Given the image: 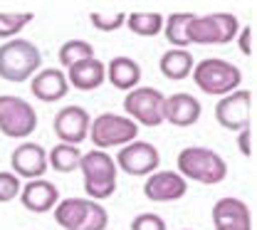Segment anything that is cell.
Wrapping results in <instances>:
<instances>
[{"label":"cell","instance_id":"obj_23","mask_svg":"<svg viewBox=\"0 0 257 230\" xmlns=\"http://www.w3.org/2000/svg\"><path fill=\"white\" fill-rule=\"evenodd\" d=\"M126 28L139 37H154V35L163 33V15L151 13V10L126 13Z\"/></svg>","mask_w":257,"mask_h":230},{"label":"cell","instance_id":"obj_21","mask_svg":"<svg viewBox=\"0 0 257 230\" xmlns=\"http://www.w3.org/2000/svg\"><path fill=\"white\" fill-rule=\"evenodd\" d=\"M193 67H195V60L188 50H178V47H171L168 52L161 55L159 69L166 79H173V82H181L186 77H191Z\"/></svg>","mask_w":257,"mask_h":230},{"label":"cell","instance_id":"obj_14","mask_svg":"<svg viewBox=\"0 0 257 230\" xmlns=\"http://www.w3.org/2000/svg\"><path fill=\"white\" fill-rule=\"evenodd\" d=\"M10 166H13V173L18 178H28V181L42 178L45 171L50 168L47 166V151L35 141H25V144L15 146V151L10 154Z\"/></svg>","mask_w":257,"mask_h":230},{"label":"cell","instance_id":"obj_13","mask_svg":"<svg viewBox=\"0 0 257 230\" xmlns=\"http://www.w3.org/2000/svg\"><path fill=\"white\" fill-rule=\"evenodd\" d=\"M188 191V181L178 171H154L144 183V196L154 203L181 200Z\"/></svg>","mask_w":257,"mask_h":230},{"label":"cell","instance_id":"obj_4","mask_svg":"<svg viewBox=\"0 0 257 230\" xmlns=\"http://www.w3.org/2000/svg\"><path fill=\"white\" fill-rule=\"evenodd\" d=\"M79 171L84 178V191L92 200L99 203V200H106V198L114 196V191H116V161L106 151L92 149V151L82 154Z\"/></svg>","mask_w":257,"mask_h":230},{"label":"cell","instance_id":"obj_3","mask_svg":"<svg viewBox=\"0 0 257 230\" xmlns=\"http://www.w3.org/2000/svg\"><path fill=\"white\" fill-rule=\"evenodd\" d=\"M191 77L195 87L210 97H225V94L235 92L242 82L240 67H235L227 60H220V57H205V60L195 62Z\"/></svg>","mask_w":257,"mask_h":230},{"label":"cell","instance_id":"obj_10","mask_svg":"<svg viewBox=\"0 0 257 230\" xmlns=\"http://www.w3.org/2000/svg\"><path fill=\"white\" fill-rule=\"evenodd\" d=\"M250 111H252V92L250 89H235L220 97L215 106V119L227 132H242L250 127Z\"/></svg>","mask_w":257,"mask_h":230},{"label":"cell","instance_id":"obj_30","mask_svg":"<svg viewBox=\"0 0 257 230\" xmlns=\"http://www.w3.org/2000/svg\"><path fill=\"white\" fill-rule=\"evenodd\" d=\"M235 40H237V47H240V52L250 57V55H252V28H250V25L240 28Z\"/></svg>","mask_w":257,"mask_h":230},{"label":"cell","instance_id":"obj_16","mask_svg":"<svg viewBox=\"0 0 257 230\" xmlns=\"http://www.w3.org/2000/svg\"><path fill=\"white\" fill-rule=\"evenodd\" d=\"M30 92L35 99L45 101V104H52V101H60L67 97L69 92V82H67V74L57 67H47V69H40L35 77L30 79Z\"/></svg>","mask_w":257,"mask_h":230},{"label":"cell","instance_id":"obj_29","mask_svg":"<svg viewBox=\"0 0 257 230\" xmlns=\"http://www.w3.org/2000/svg\"><path fill=\"white\" fill-rule=\"evenodd\" d=\"M131 230H166V220L156 213H139L131 220Z\"/></svg>","mask_w":257,"mask_h":230},{"label":"cell","instance_id":"obj_26","mask_svg":"<svg viewBox=\"0 0 257 230\" xmlns=\"http://www.w3.org/2000/svg\"><path fill=\"white\" fill-rule=\"evenodd\" d=\"M32 13H5L0 10V40H15L18 33L32 23Z\"/></svg>","mask_w":257,"mask_h":230},{"label":"cell","instance_id":"obj_27","mask_svg":"<svg viewBox=\"0 0 257 230\" xmlns=\"http://www.w3.org/2000/svg\"><path fill=\"white\" fill-rule=\"evenodd\" d=\"M89 20L99 33H114V30L126 25V13H121V10H96V13H89Z\"/></svg>","mask_w":257,"mask_h":230},{"label":"cell","instance_id":"obj_22","mask_svg":"<svg viewBox=\"0 0 257 230\" xmlns=\"http://www.w3.org/2000/svg\"><path fill=\"white\" fill-rule=\"evenodd\" d=\"M195 13H171L168 18H163V35L166 40L178 47V50H186L191 42H188V28H191Z\"/></svg>","mask_w":257,"mask_h":230},{"label":"cell","instance_id":"obj_20","mask_svg":"<svg viewBox=\"0 0 257 230\" xmlns=\"http://www.w3.org/2000/svg\"><path fill=\"white\" fill-rule=\"evenodd\" d=\"M106 79L111 87H116L121 92H131L141 82V65L126 55H119L106 65Z\"/></svg>","mask_w":257,"mask_h":230},{"label":"cell","instance_id":"obj_11","mask_svg":"<svg viewBox=\"0 0 257 230\" xmlns=\"http://www.w3.org/2000/svg\"><path fill=\"white\" fill-rule=\"evenodd\" d=\"M116 166L128 176H151L154 171H159L161 154L154 144L136 139V141H131V144L119 149Z\"/></svg>","mask_w":257,"mask_h":230},{"label":"cell","instance_id":"obj_24","mask_svg":"<svg viewBox=\"0 0 257 230\" xmlns=\"http://www.w3.org/2000/svg\"><path fill=\"white\" fill-rule=\"evenodd\" d=\"M79 161H82L79 146H69V144H57L47 154V166L55 168L57 173H72V171H77Z\"/></svg>","mask_w":257,"mask_h":230},{"label":"cell","instance_id":"obj_32","mask_svg":"<svg viewBox=\"0 0 257 230\" xmlns=\"http://www.w3.org/2000/svg\"><path fill=\"white\" fill-rule=\"evenodd\" d=\"M186 230H191V228H186Z\"/></svg>","mask_w":257,"mask_h":230},{"label":"cell","instance_id":"obj_19","mask_svg":"<svg viewBox=\"0 0 257 230\" xmlns=\"http://www.w3.org/2000/svg\"><path fill=\"white\" fill-rule=\"evenodd\" d=\"M106 79V65H101L96 57L92 60H84V62H77L67 69V82L69 87L79 89V92H92L99 89Z\"/></svg>","mask_w":257,"mask_h":230},{"label":"cell","instance_id":"obj_15","mask_svg":"<svg viewBox=\"0 0 257 230\" xmlns=\"http://www.w3.org/2000/svg\"><path fill=\"white\" fill-rule=\"evenodd\" d=\"M213 225L215 230H252V215L245 200L225 196L213 205Z\"/></svg>","mask_w":257,"mask_h":230},{"label":"cell","instance_id":"obj_25","mask_svg":"<svg viewBox=\"0 0 257 230\" xmlns=\"http://www.w3.org/2000/svg\"><path fill=\"white\" fill-rule=\"evenodd\" d=\"M60 65L69 67L77 65V62H84V60H92L94 57V47L87 42V40H67L62 47H60Z\"/></svg>","mask_w":257,"mask_h":230},{"label":"cell","instance_id":"obj_1","mask_svg":"<svg viewBox=\"0 0 257 230\" xmlns=\"http://www.w3.org/2000/svg\"><path fill=\"white\" fill-rule=\"evenodd\" d=\"M176 166H178V173L186 181L191 178L195 183H205V186H218L227 178L225 159L218 151L205 149V146H186L178 154Z\"/></svg>","mask_w":257,"mask_h":230},{"label":"cell","instance_id":"obj_7","mask_svg":"<svg viewBox=\"0 0 257 230\" xmlns=\"http://www.w3.org/2000/svg\"><path fill=\"white\" fill-rule=\"evenodd\" d=\"M240 23L232 13H210L195 15L188 28L191 45H227L237 37Z\"/></svg>","mask_w":257,"mask_h":230},{"label":"cell","instance_id":"obj_2","mask_svg":"<svg viewBox=\"0 0 257 230\" xmlns=\"http://www.w3.org/2000/svg\"><path fill=\"white\" fill-rule=\"evenodd\" d=\"M42 67V52L30 40L15 37L0 47V77L5 82H28Z\"/></svg>","mask_w":257,"mask_h":230},{"label":"cell","instance_id":"obj_17","mask_svg":"<svg viewBox=\"0 0 257 230\" xmlns=\"http://www.w3.org/2000/svg\"><path fill=\"white\" fill-rule=\"evenodd\" d=\"M200 111H203L200 101L193 94H188V92L171 94L163 101V122H168L173 127H181V129L193 127L200 119Z\"/></svg>","mask_w":257,"mask_h":230},{"label":"cell","instance_id":"obj_18","mask_svg":"<svg viewBox=\"0 0 257 230\" xmlns=\"http://www.w3.org/2000/svg\"><path fill=\"white\" fill-rule=\"evenodd\" d=\"M20 203L30 210V213H47L60 203V191L52 181L47 178H35L28 181L20 191Z\"/></svg>","mask_w":257,"mask_h":230},{"label":"cell","instance_id":"obj_31","mask_svg":"<svg viewBox=\"0 0 257 230\" xmlns=\"http://www.w3.org/2000/svg\"><path fill=\"white\" fill-rule=\"evenodd\" d=\"M237 149L242 151V156H252V146H250V127L237 132Z\"/></svg>","mask_w":257,"mask_h":230},{"label":"cell","instance_id":"obj_12","mask_svg":"<svg viewBox=\"0 0 257 230\" xmlns=\"http://www.w3.org/2000/svg\"><path fill=\"white\" fill-rule=\"evenodd\" d=\"M89 124H92V117L84 106H62L57 114H55V122H52V129L57 134L60 144H69V146H79L87 136H89Z\"/></svg>","mask_w":257,"mask_h":230},{"label":"cell","instance_id":"obj_28","mask_svg":"<svg viewBox=\"0 0 257 230\" xmlns=\"http://www.w3.org/2000/svg\"><path fill=\"white\" fill-rule=\"evenodd\" d=\"M23 183L13 171H0V203H10L20 196Z\"/></svg>","mask_w":257,"mask_h":230},{"label":"cell","instance_id":"obj_6","mask_svg":"<svg viewBox=\"0 0 257 230\" xmlns=\"http://www.w3.org/2000/svg\"><path fill=\"white\" fill-rule=\"evenodd\" d=\"M139 136V124L131 122L128 117L114 114V111H104L89 124V136L99 151H106L111 146H126L131 141H136Z\"/></svg>","mask_w":257,"mask_h":230},{"label":"cell","instance_id":"obj_9","mask_svg":"<svg viewBox=\"0 0 257 230\" xmlns=\"http://www.w3.org/2000/svg\"><path fill=\"white\" fill-rule=\"evenodd\" d=\"M163 101L166 97L156 87H136L124 97V111L131 122L141 127H161L163 124Z\"/></svg>","mask_w":257,"mask_h":230},{"label":"cell","instance_id":"obj_8","mask_svg":"<svg viewBox=\"0 0 257 230\" xmlns=\"http://www.w3.org/2000/svg\"><path fill=\"white\" fill-rule=\"evenodd\" d=\"M37 129V111L30 101L15 94H0V134L8 139H28Z\"/></svg>","mask_w":257,"mask_h":230},{"label":"cell","instance_id":"obj_5","mask_svg":"<svg viewBox=\"0 0 257 230\" xmlns=\"http://www.w3.org/2000/svg\"><path fill=\"white\" fill-rule=\"evenodd\" d=\"M55 220L64 230H104L109 213L92 198H64L55 208Z\"/></svg>","mask_w":257,"mask_h":230}]
</instances>
